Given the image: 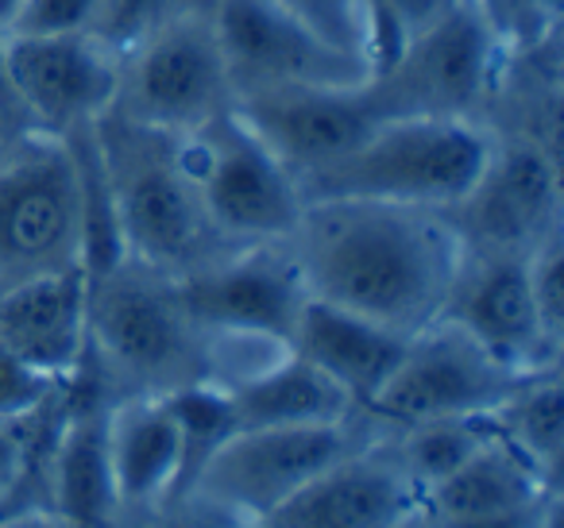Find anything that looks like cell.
Returning a JSON list of instances; mask_svg holds the SVG:
<instances>
[{"label": "cell", "instance_id": "cell-30", "mask_svg": "<svg viewBox=\"0 0 564 528\" xmlns=\"http://www.w3.org/2000/svg\"><path fill=\"white\" fill-rule=\"evenodd\" d=\"M101 0H24L9 35H70L89 32Z\"/></svg>", "mask_w": 564, "mask_h": 528}, {"label": "cell", "instance_id": "cell-13", "mask_svg": "<svg viewBox=\"0 0 564 528\" xmlns=\"http://www.w3.org/2000/svg\"><path fill=\"white\" fill-rule=\"evenodd\" d=\"M232 112L291 166L294 178L360 147L387 117L376 81L352 86H271L232 94Z\"/></svg>", "mask_w": 564, "mask_h": 528}, {"label": "cell", "instance_id": "cell-11", "mask_svg": "<svg viewBox=\"0 0 564 528\" xmlns=\"http://www.w3.org/2000/svg\"><path fill=\"white\" fill-rule=\"evenodd\" d=\"M522 378L530 374L510 371L460 324L441 317L425 332L410 336L406 355L368 405V413L399 428L487 417Z\"/></svg>", "mask_w": 564, "mask_h": 528}, {"label": "cell", "instance_id": "cell-26", "mask_svg": "<svg viewBox=\"0 0 564 528\" xmlns=\"http://www.w3.org/2000/svg\"><path fill=\"white\" fill-rule=\"evenodd\" d=\"M364 4V58L371 74H383L417 35L433 32L468 0H360Z\"/></svg>", "mask_w": 564, "mask_h": 528}, {"label": "cell", "instance_id": "cell-19", "mask_svg": "<svg viewBox=\"0 0 564 528\" xmlns=\"http://www.w3.org/2000/svg\"><path fill=\"white\" fill-rule=\"evenodd\" d=\"M406 343L410 336H399L376 320L314 301V297H306L291 336L294 355H302L325 378L337 382L356 402V409H368L376 402V394L406 355Z\"/></svg>", "mask_w": 564, "mask_h": 528}, {"label": "cell", "instance_id": "cell-14", "mask_svg": "<svg viewBox=\"0 0 564 528\" xmlns=\"http://www.w3.org/2000/svg\"><path fill=\"white\" fill-rule=\"evenodd\" d=\"M468 251L487 255H533L561 232V186L553 147L525 135H502L495 158L471 197L453 209Z\"/></svg>", "mask_w": 564, "mask_h": 528}, {"label": "cell", "instance_id": "cell-23", "mask_svg": "<svg viewBox=\"0 0 564 528\" xmlns=\"http://www.w3.org/2000/svg\"><path fill=\"white\" fill-rule=\"evenodd\" d=\"M541 479H545V474H541L530 459L518 455L507 440H499V436L491 432L484 440V448L471 451L453 474H445V479L425 490L422 517L456 520V517H479V513L538 505Z\"/></svg>", "mask_w": 564, "mask_h": 528}, {"label": "cell", "instance_id": "cell-15", "mask_svg": "<svg viewBox=\"0 0 564 528\" xmlns=\"http://www.w3.org/2000/svg\"><path fill=\"white\" fill-rule=\"evenodd\" d=\"M186 312L202 332H248L291 343L306 289L282 243L236 248L178 278Z\"/></svg>", "mask_w": 564, "mask_h": 528}, {"label": "cell", "instance_id": "cell-29", "mask_svg": "<svg viewBox=\"0 0 564 528\" xmlns=\"http://www.w3.org/2000/svg\"><path fill=\"white\" fill-rule=\"evenodd\" d=\"M561 232L549 235L538 251L530 255V289H533V309H538V320L545 328L549 343L561 348L564 336V278H561Z\"/></svg>", "mask_w": 564, "mask_h": 528}, {"label": "cell", "instance_id": "cell-25", "mask_svg": "<svg viewBox=\"0 0 564 528\" xmlns=\"http://www.w3.org/2000/svg\"><path fill=\"white\" fill-rule=\"evenodd\" d=\"M487 436H491V428H487L484 417L410 425V428H402V440L394 443V459H399L402 471H406L410 479H414V486L425 494L433 482L453 474L471 451L484 448Z\"/></svg>", "mask_w": 564, "mask_h": 528}, {"label": "cell", "instance_id": "cell-38", "mask_svg": "<svg viewBox=\"0 0 564 528\" xmlns=\"http://www.w3.org/2000/svg\"><path fill=\"white\" fill-rule=\"evenodd\" d=\"M0 509H4V494H0Z\"/></svg>", "mask_w": 564, "mask_h": 528}, {"label": "cell", "instance_id": "cell-27", "mask_svg": "<svg viewBox=\"0 0 564 528\" xmlns=\"http://www.w3.org/2000/svg\"><path fill=\"white\" fill-rule=\"evenodd\" d=\"M202 4H213V0H101V9H97V20L89 32H94L112 55H124L128 47L148 40L166 20L182 16V12H189V9H202Z\"/></svg>", "mask_w": 564, "mask_h": 528}, {"label": "cell", "instance_id": "cell-20", "mask_svg": "<svg viewBox=\"0 0 564 528\" xmlns=\"http://www.w3.org/2000/svg\"><path fill=\"white\" fill-rule=\"evenodd\" d=\"M109 466L120 505H151L178 497L186 440L166 394H128L109 405L105 420Z\"/></svg>", "mask_w": 564, "mask_h": 528}, {"label": "cell", "instance_id": "cell-21", "mask_svg": "<svg viewBox=\"0 0 564 528\" xmlns=\"http://www.w3.org/2000/svg\"><path fill=\"white\" fill-rule=\"evenodd\" d=\"M105 420H109V405L101 402L66 405L55 448H51V505L74 528H109L120 509Z\"/></svg>", "mask_w": 564, "mask_h": 528}, {"label": "cell", "instance_id": "cell-34", "mask_svg": "<svg viewBox=\"0 0 564 528\" xmlns=\"http://www.w3.org/2000/svg\"><path fill=\"white\" fill-rule=\"evenodd\" d=\"M20 132H32V128L20 120L17 105L9 101V94H4V86H0V151L9 147V143L17 140Z\"/></svg>", "mask_w": 564, "mask_h": 528}, {"label": "cell", "instance_id": "cell-8", "mask_svg": "<svg viewBox=\"0 0 564 528\" xmlns=\"http://www.w3.org/2000/svg\"><path fill=\"white\" fill-rule=\"evenodd\" d=\"M507 40L495 32L487 12L468 0L456 16L406 43L394 66L371 74L387 117H468L484 120V109L502 89Z\"/></svg>", "mask_w": 564, "mask_h": 528}, {"label": "cell", "instance_id": "cell-9", "mask_svg": "<svg viewBox=\"0 0 564 528\" xmlns=\"http://www.w3.org/2000/svg\"><path fill=\"white\" fill-rule=\"evenodd\" d=\"M356 451L352 420L345 425L236 428L197 466L186 494L213 509L259 525L314 474Z\"/></svg>", "mask_w": 564, "mask_h": 528}, {"label": "cell", "instance_id": "cell-16", "mask_svg": "<svg viewBox=\"0 0 564 528\" xmlns=\"http://www.w3.org/2000/svg\"><path fill=\"white\" fill-rule=\"evenodd\" d=\"M445 320L460 324L479 348L518 374L556 371V355L533 309L530 255H487L468 251L460 278L448 297Z\"/></svg>", "mask_w": 564, "mask_h": 528}, {"label": "cell", "instance_id": "cell-37", "mask_svg": "<svg viewBox=\"0 0 564 528\" xmlns=\"http://www.w3.org/2000/svg\"><path fill=\"white\" fill-rule=\"evenodd\" d=\"M55 528H74V525H66V520H63V525H55Z\"/></svg>", "mask_w": 564, "mask_h": 528}, {"label": "cell", "instance_id": "cell-35", "mask_svg": "<svg viewBox=\"0 0 564 528\" xmlns=\"http://www.w3.org/2000/svg\"><path fill=\"white\" fill-rule=\"evenodd\" d=\"M0 528H55V520L51 517H43V513H4V517H0Z\"/></svg>", "mask_w": 564, "mask_h": 528}, {"label": "cell", "instance_id": "cell-24", "mask_svg": "<svg viewBox=\"0 0 564 528\" xmlns=\"http://www.w3.org/2000/svg\"><path fill=\"white\" fill-rule=\"evenodd\" d=\"M484 420L545 479L556 471L564 448V394L556 371H538L522 378Z\"/></svg>", "mask_w": 564, "mask_h": 528}, {"label": "cell", "instance_id": "cell-28", "mask_svg": "<svg viewBox=\"0 0 564 528\" xmlns=\"http://www.w3.org/2000/svg\"><path fill=\"white\" fill-rule=\"evenodd\" d=\"M63 386L66 378H55L28 359L12 355L9 348H0V425H24L43 405L55 402Z\"/></svg>", "mask_w": 564, "mask_h": 528}, {"label": "cell", "instance_id": "cell-31", "mask_svg": "<svg viewBox=\"0 0 564 528\" xmlns=\"http://www.w3.org/2000/svg\"><path fill=\"white\" fill-rule=\"evenodd\" d=\"M302 20L317 28L325 40L356 51L364 58V4L360 0H282ZM368 63V58H364Z\"/></svg>", "mask_w": 564, "mask_h": 528}, {"label": "cell", "instance_id": "cell-32", "mask_svg": "<svg viewBox=\"0 0 564 528\" xmlns=\"http://www.w3.org/2000/svg\"><path fill=\"white\" fill-rule=\"evenodd\" d=\"M430 528H538V505H522V509H499V513H479V517L430 520Z\"/></svg>", "mask_w": 564, "mask_h": 528}, {"label": "cell", "instance_id": "cell-7", "mask_svg": "<svg viewBox=\"0 0 564 528\" xmlns=\"http://www.w3.org/2000/svg\"><path fill=\"white\" fill-rule=\"evenodd\" d=\"M232 109V74L213 4L189 9L120 55L112 112L166 135H194Z\"/></svg>", "mask_w": 564, "mask_h": 528}, {"label": "cell", "instance_id": "cell-10", "mask_svg": "<svg viewBox=\"0 0 564 528\" xmlns=\"http://www.w3.org/2000/svg\"><path fill=\"white\" fill-rule=\"evenodd\" d=\"M0 86L32 132L70 140L112 112L120 55H112L94 32L4 35Z\"/></svg>", "mask_w": 564, "mask_h": 528}, {"label": "cell", "instance_id": "cell-18", "mask_svg": "<svg viewBox=\"0 0 564 528\" xmlns=\"http://www.w3.org/2000/svg\"><path fill=\"white\" fill-rule=\"evenodd\" d=\"M86 266L0 289V348L70 382L89 351Z\"/></svg>", "mask_w": 564, "mask_h": 528}, {"label": "cell", "instance_id": "cell-6", "mask_svg": "<svg viewBox=\"0 0 564 528\" xmlns=\"http://www.w3.org/2000/svg\"><path fill=\"white\" fill-rule=\"evenodd\" d=\"M178 147L225 248L291 240L306 209L299 178L232 109L194 135H178Z\"/></svg>", "mask_w": 564, "mask_h": 528}, {"label": "cell", "instance_id": "cell-2", "mask_svg": "<svg viewBox=\"0 0 564 528\" xmlns=\"http://www.w3.org/2000/svg\"><path fill=\"white\" fill-rule=\"evenodd\" d=\"M94 143L128 258L171 278H186L225 251H236L220 243L205 217L197 186L182 163L178 135L105 112L94 124Z\"/></svg>", "mask_w": 564, "mask_h": 528}, {"label": "cell", "instance_id": "cell-33", "mask_svg": "<svg viewBox=\"0 0 564 528\" xmlns=\"http://www.w3.org/2000/svg\"><path fill=\"white\" fill-rule=\"evenodd\" d=\"M20 466H24V448H20V428L17 425H0V494L9 505L12 490H17ZM4 513V509H0Z\"/></svg>", "mask_w": 564, "mask_h": 528}, {"label": "cell", "instance_id": "cell-4", "mask_svg": "<svg viewBox=\"0 0 564 528\" xmlns=\"http://www.w3.org/2000/svg\"><path fill=\"white\" fill-rule=\"evenodd\" d=\"M89 348L135 394H174L205 382L202 328L186 312L178 278L135 258L89 274Z\"/></svg>", "mask_w": 564, "mask_h": 528}, {"label": "cell", "instance_id": "cell-12", "mask_svg": "<svg viewBox=\"0 0 564 528\" xmlns=\"http://www.w3.org/2000/svg\"><path fill=\"white\" fill-rule=\"evenodd\" d=\"M213 24L232 74V94L271 86H352L371 70L356 51L325 40L282 0H213Z\"/></svg>", "mask_w": 564, "mask_h": 528}, {"label": "cell", "instance_id": "cell-1", "mask_svg": "<svg viewBox=\"0 0 564 528\" xmlns=\"http://www.w3.org/2000/svg\"><path fill=\"white\" fill-rule=\"evenodd\" d=\"M306 297L417 336L448 309L464 266L453 212L391 201H306L282 243Z\"/></svg>", "mask_w": 564, "mask_h": 528}, {"label": "cell", "instance_id": "cell-3", "mask_svg": "<svg viewBox=\"0 0 564 528\" xmlns=\"http://www.w3.org/2000/svg\"><path fill=\"white\" fill-rule=\"evenodd\" d=\"M495 132L468 117H391L345 158L299 178L306 201H391L453 212L484 182Z\"/></svg>", "mask_w": 564, "mask_h": 528}, {"label": "cell", "instance_id": "cell-22", "mask_svg": "<svg viewBox=\"0 0 564 528\" xmlns=\"http://www.w3.org/2000/svg\"><path fill=\"white\" fill-rule=\"evenodd\" d=\"M228 402V417L236 428H286V425H345L352 420L356 402L325 378L302 355H282L267 371L220 389Z\"/></svg>", "mask_w": 564, "mask_h": 528}, {"label": "cell", "instance_id": "cell-36", "mask_svg": "<svg viewBox=\"0 0 564 528\" xmlns=\"http://www.w3.org/2000/svg\"><path fill=\"white\" fill-rule=\"evenodd\" d=\"M20 4H24V0H0V35L12 32V24H17V16H20Z\"/></svg>", "mask_w": 564, "mask_h": 528}, {"label": "cell", "instance_id": "cell-39", "mask_svg": "<svg viewBox=\"0 0 564 528\" xmlns=\"http://www.w3.org/2000/svg\"><path fill=\"white\" fill-rule=\"evenodd\" d=\"M243 528H259V525H243Z\"/></svg>", "mask_w": 564, "mask_h": 528}, {"label": "cell", "instance_id": "cell-17", "mask_svg": "<svg viewBox=\"0 0 564 528\" xmlns=\"http://www.w3.org/2000/svg\"><path fill=\"white\" fill-rule=\"evenodd\" d=\"M422 517V490L394 451L356 448L294 490L259 528H410Z\"/></svg>", "mask_w": 564, "mask_h": 528}, {"label": "cell", "instance_id": "cell-5", "mask_svg": "<svg viewBox=\"0 0 564 528\" xmlns=\"http://www.w3.org/2000/svg\"><path fill=\"white\" fill-rule=\"evenodd\" d=\"M86 266V189L63 135L20 132L0 151V289Z\"/></svg>", "mask_w": 564, "mask_h": 528}]
</instances>
